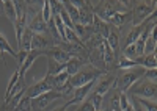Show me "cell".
I'll list each match as a JSON object with an SVG mask.
<instances>
[{
  "label": "cell",
  "instance_id": "cell-1",
  "mask_svg": "<svg viewBox=\"0 0 157 111\" xmlns=\"http://www.w3.org/2000/svg\"><path fill=\"white\" fill-rule=\"evenodd\" d=\"M104 73H105L104 69H98V67H94L93 64H91L88 67L80 69L77 73H74V75H71L69 77V84L72 86V88H78V86H83L90 81L96 80L98 77L104 75Z\"/></svg>",
  "mask_w": 157,
  "mask_h": 111
},
{
  "label": "cell",
  "instance_id": "cell-2",
  "mask_svg": "<svg viewBox=\"0 0 157 111\" xmlns=\"http://www.w3.org/2000/svg\"><path fill=\"white\" fill-rule=\"evenodd\" d=\"M145 67H130L126 69L123 75L116 77V84L115 89H120V92H127V89L132 86L135 81H138L143 75H145Z\"/></svg>",
  "mask_w": 157,
  "mask_h": 111
},
{
  "label": "cell",
  "instance_id": "cell-3",
  "mask_svg": "<svg viewBox=\"0 0 157 111\" xmlns=\"http://www.w3.org/2000/svg\"><path fill=\"white\" fill-rule=\"evenodd\" d=\"M141 81H135L130 88L127 89V92L130 95H141V97H149V98H154L155 94H157V88H155V83L149 81V80H145V78H140Z\"/></svg>",
  "mask_w": 157,
  "mask_h": 111
},
{
  "label": "cell",
  "instance_id": "cell-4",
  "mask_svg": "<svg viewBox=\"0 0 157 111\" xmlns=\"http://www.w3.org/2000/svg\"><path fill=\"white\" fill-rule=\"evenodd\" d=\"M152 13H155V2H138L135 3V8L132 11V23L134 27L140 25V23L148 19Z\"/></svg>",
  "mask_w": 157,
  "mask_h": 111
},
{
  "label": "cell",
  "instance_id": "cell-5",
  "mask_svg": "<svg viewBox=\"0 0 157 111\" xmlns=\"http://www.w3.org/2000/svg\"><path fill=\"white\" fill-rule=\"evenodd\" d=\"M64 95L61 94V92H57V91H47V92H44V94H41V95H38V97H35V98H32V108H33V111H41V109H44V108H47L49 105H50V102H55V100H58V98H63Z\"/></svg>",
  "mask_w": 157,
  "mask_h": 111
},
{
  "label": "cell",
  "instance_id": "cell-6",
  "mask_svg": "<svg viewBox=\"0 0 157 111\" xmlns=\"http://www.w3.org/2000/svg\"><path fill=\"white\" fill-rule=\"evenodd\" d=\"M94 84H96V80H93V81H90V83H86V84H83V86H78V88H74V97L71 98V100H68L66 103L63 105V108L66 109L68 106H71V105H75V103H82L85 98H86V95L91 92V89L94 88Z\"/></svg>",
  "mask_w": 157,
  "mask_h": 111
},
{
  "label": "cell",
  "instance_id": "cell-7",
  "mask_svg": "<svg viewBox=\"0 0 157 111\" xmlns=\"http://www.w3.org/2000/svg\"><path fill=\"white\" fill-rule=\"evenodd\" d=\"M47 91H52V86H50L49 80L44 77L41 81L35 83L33 86H30V88H29L27 91H25V97H29V98H35V97H38V95H41V94L47 92Z\"/></svg>",
  "mask_w": 157,
  "mask_h": 111
},
{
  "label": "cell",
  "instance_id": "cell-8",
  "mask_svg": "<svg viewBox=\"0 0 157 111\" xmlns=\"http://www.w3.org/2000/svg\"><path fill=\"white\" fill-rule=\"evenodd\" d=\"M43 55H47L49 58L55 59L57 63H61V64L68 63V61L74 56V55H71L68 52H64L63 48H60V47H52L50 50H49V48H46V50H43Z\"/></svg>",
  "mask_w": 157,
  "mask_h": 111
},
{
  "label": "cell",
  "instance_id": "cell-9",
  "mask_svg": "<svg viewBox=\"0 0 157 111\" xmlns=\"http://www.w3.org/2000/svg\"><path fill=\"white\" fill-rule=\"evenodd\" d=\"M41 55H43V50H30L29 52L27 58H25V61H24V64L19 67V77L21 78H25V72L32 67V64L35 63V59L38 56H41Z\"/></svg>",
  "mask_w": 157,
  "mask_h": 111
},
{
  "label": "cell",
  "instance_id": "cell-10",
  "mask_svg": "<svg viewBox=\"0 0 157 111\" xmlns=\"http://www.w3.org/2000/svg\"><path fill=\"white\" fill-rule=\"evenodd\" d=\"M115 84H116V77H107V78H104L102 81H99V84L96 86L94 92L104 97L109 91H112L115 88Z\"/></svg>",
  "mask_w": 157,
  "mask_h": 111
},
{
  "label": "cell",
  "instance_id": "cell-11",
  "mask_svg": "<svg viewBox=\"0 0 157 111\" xmlns=\"http://www.w3.org/2000/svg\"><path fill=\"white\" fill-rule=\"evenodd\" d=\"M88 63V61L82 56H72L68 63H66V72L69 73V75H74V73H77L78 70H80L82 66H85Z\"/></svg>",
  "mask_w": 157,
  "mask_h": 111
},
{
  "label": "cell",
  "instance_id": "cell-12",
  "mask_svg": "<svg viewBox=\"0 0 157 111\" xmlns=\"http://www.w3.org/2000/svg\"><path fill=\"white\" fill-rule=\"evenodd\" d=\"M29 28L35 33V34H44L47 31V22H44L43 16H35L33 20H30Z\"/></svg>",
  "mask_w": 157,
  "mask_h": 111
},
{
  "label": "cell",
  "instance_id": "cell-13",
  "mask_svg": "<svg viewBox=\"0 0 157 111\" xmlns=\"http://www.w3.org/2000/svg\"><path fill=\"white\" fill-rule=\"evenodd\" d=\"M54 44L50 39H47L44 34H33L32 38V50H46V47Z\"/></svg>",
  "mask_w": 157,
  "mask_h": 111
},
{
  "label": "cell",
  "instance_id": "cell-14",
  "mask_svg": "<svg viewBox=\"0 0 157 111\" xmlns=\"http://www.w3.org/2000/svg\"><path fill=\"white\" fill-rule=\"evenodd\" d=\"M105 41L109 42L110 48L113 50V53H115V56H116L118 50H120V34H118V30H116L113 25H110V31H109V36L105 38Z\"/></svg>",
  "mask_w": 157,
  "mask_h": 111
},
{
  "label": "cell",
  "instance_id": "cell-15",
  "mask_svg": "<svg viewBox=\"0 0 157 111\" xmlns=\"http://www.w3.org/2000/svg\"><path fill=\"white\" fill-rule=\"evenodd\" d=\"M63 70H66V63L61 64V63H57L55 59L49 58V63H47V73H46V75L55 77V75H58V73H61Z\"/></svg>",
  "mask_w": 157,
  "mask_h": 111
},
{
  "label": "cell",
  "instance_id": "cell-16",
  "mask_svg": "<svg viewBox=\"0 0 157 111\" xmlns=\"http://www.w3.org/2000/svg\"><path fill=\"white\" fill-rule=\"evenodd\" d=\"M93 19H94V14L91 9H78V23L80 25H85V27L93 25Z\"/></svg>",
  "mask_w": 157,
  "mask_h": 111
},
{
  "label": "cell",
  "instance_id": "cell-17",
  "mask_svg": "<svg viewBox=\"0 0 157 111\" xmlns=\"http://www.w3.org/2000/svg\"><path fill=\"white\" fill-rule=\"evenodd\" d=\"M33 31L27 27L22 34V42H21V48L19 50H25V52H30L32 50V38H33Z\"/></svg>",
  "mask_w": 157,
  "mask_h": 111
},
{
  "label": "cell",
  "instance_id": "cell-18",
  "mask_svg": "<svg viewBox=\"0 0 157 111\" xmlns=\"http://www.w3.org/2000/svg\"><path fill=\"white\" fill-rule=\"evenodd\" d=\"M61 3H63V8L66 9L68 16L71 17L72 23H78V9L69 2V0H64V2H61Z\"/></svg>",
  "mask_w": 157,
  "mask_h": 111
},
{
  "label": "cell",
  "instance_id": "cell-19",
  "mask_svg": "<svg viewBox=\"0 0 157 111\" xmlns=\"http://www.w3.org/2000/svg\"><path fill=\"white\" fill-rule=\"evenodd\" d=\"M5 53H10L11 56H14V58L17 56V53L13 50L11 45L8 44V41L5 39V36H3V34H0V55H2L3 59H5Z\"/></svg>",
  "mask_w": 157,
  "mask_h": 111
},
{
  "label": "cell",
  "instance_id": "cell-20",
  "mask_svg": "<svg viewBox=\"0 0 157 111\" xmlns=\"http://www.w3.org/2000/svg\"><path fill=\"white\" fill-rule=\"evenodd\" d=\"M149 36L151 38H148L146 39V44H145V52H143V55H149V53H152V52H155V45H157V39H155V28L149 33Z\"/></svg>",
  "mask_w": 157,
  "mask_h": 111
},
{
  "label": "cell",
  "instance_id": "cell-21",
  "mask_svg": "<svg viewBox=\"0 0 157 111\" xmlns=\"http://www.w3.org/2000/svg\"><path fill=\"white\" fill-rule=\"evenodd\" d=\"M3 13L8 16V19L16 23L17 17H16V11H14V5H13V2H10V0H6V2H3Z\"/></svg>",
  "mask_w": 157,
  "mask_h": 111
},
{
  "label": "cell",
  "instance_id": "cell-22",
  "mask_svg": "<svg viewBox=\"0 0 157 111\" xmlns=\"http://www.w3.org/2000/svg\"><path fill=\"white\" fill-rule=\"evenodd\" d=\"M14 111H33V108H32V98L22 97L19 100V103L16 105Z\"/></svg>",
  "mask_w": 157,
  "mask_h": 111
},
{
  "label": "cell",
  "instance_id": "cell-23",
  "mask_svg": "<svg viewBox=\"0 0 157 111\" xmlns=\"http://www.w3.org/2000/svg\"><path fill=\"white\" fill-rule=\"evenodd\" d=\"M13 5H14V11H16L17 20L22 19L25 16V11H27V2H13Z\"/></svg>",
  "mask_w": 157,
  "mask_h": 111
},
{
  "label": "cell",
  "instance_id": "cell-24",
  "mask_svg": "<svg viewBox=\"0 0 157 111\" xmlns=\"http://www.w3.org/2000/svg\"><path fill=\"white\" fill-rule=\"evenodd\" d=\"M49 5H50V14H52V17H54V16H58V14H60V11L63 9V3H61V2L49 0Z\"/></svg>",
  "mask_w": 157,
  "mask_h": 111
},
{
  "label": "cell",
  "instance_id": "cell-25",
  "mask_svg": "<svg viewBox=\"0 0 157 111\" xmlns=\"http://www.w3.org/2000/svg\"><path fill=\"white\" fill-rule=\"evenodd\" d=\"M88 100H90L91 103H93V106H94V108H96V111H98V109H101V103H102V100H104V97H102V95H99V94H96V92H93V94L90 95Z\"/></svg>",
  "mask_w": 157,
  "mask_h": 111
},
{
  "label": "cell",
  "instance_id": "cell-26",
  "mask_svg": "<svg viewBox=\"0 0 157 111\" xmlns=\"http://www.w3.org/2000/svg\"><path fill=\"white\" fill-rule=\"evenodd\" d=\"M137 102H138L141 106H145L148 111H157L155 102H149V100H145V98H137Z\"/></svg>",
  "mask_w": 157,
  "mask_h": 111
},
{
  "label": "cell",
  "instance_id": "cell-27",
  "mask_svg": "<svg viewBox=\"0 0 157 111\" xmlns=\"http://www.w3.org/2000/svg\"><path fill=\"white\" fill-rule=\"evenodd\" d=\"M44 5V8H43V19H44V22H49L50 19H52V14H50V5H49V0H46V2L43 3Z\"/></svg>",
  "mask_w": 157,
  "mask_h": 111
},
{
  "label": "cell",
  "instance_id": "cell-28",
  "mask_svg": "<svg viewBox=\"0 0 157 111\" xmlns=\"http://www.w3.org/2000/svg\"><path fill=\"white\" fill-rule=\"evenodd\" d=\"M155 73H157L155 69H146L143 78H145V80H149V81H152V83H155Z\"/></svg>",
  "mask_w": 157,
  "mask_h": 111
},
{
  "label": "cell",
  "instance_id": "cell-29",
  "mask_svg": "<svg viewBox=\"0 0 157 111\" xmlns=\"http://www.w3.org/2000/svg\"><path fill=\"white\" fill-rule=\"evenodd\" d=\"M27 55H29V52H25V50H19V52H17L16 59H17V66H19V67L24 64V61H25V58H27Z\"/></svg>",
  "mask_w": 157,
  "mask_h": 111
},
{
  "label": "cell",
  "instance_id": "cell-30",
  "mask_svg": "<svg viewBox=\"0 0 157 111\" xmlns=\"http://www.w3.org/2000/svg\"><path fill=\"white\" fill-rule=\"evenodd\" d=\"M77 111H96V108L93 106V103H91L90 100H86V102H83V103H82V106L78 108Z\"/></svg>",
  "mask_w": 157,
  "mask_h": 111
},
{
  "label": "cell",
  "instance_id": "cell-31",
  "mask_svg": "<svg viewBox=\"0 0 157 111\" xmlns=\"http://www.w3.org/2000/svg\"><path fill=\"white\" fill-rule=\"evenodd\" d=\"M132 98H134V105H132V106H134V111H145V109H143V106H141V105L137 102L135 95H132Z\"/></svg>",
  "mask_w": 157,
  "mask_h": 111
},
{
  "label": "cell",
  "instance_id": "cell-32",
  "mask_svg": "<svg viewBox=\"0 0 157 111\" xmlns=\"http://www.w3.org/2000/svg\"><path fill=\"white\" fill-rule=\"evenodd\" d=\"M0 13H3V2H0Z\"/></svg>",
  "mask_w": 157,
  "mask_h": 111
},
{
  "label": "cell",
  "instance_id": "cell-33",
  "mask_svg": "<svg viewBox=\"0 0 157 111\" xmlns=\"http://www.w3.org/2000/svg\"><path fill=\"white\" fill-rule=\"evenodd\" d=\"M54 111H66V109H64L63 106H60V108H57V109H54Z\"/></svg>",
  "mask_w": 157,
  "mask_h": 111
},
{
  "label": "cell",
  "instance_id": "cell-34",
  "mask_svg": "<svg viewBox=\"0 0 157 111\" xmlns=\"http://www.w3.org/2000/svg\"><path fill=\"white\" fill-rule=\"evenodd\" d=\"M0 59H2V61H3V58H2V55H0Z\"/></svg>",
  "mask_w": 157,
  "mask_h": 111
},
{
  "label": "cell",
  "instance_id": "cell-35",
  "mask_svg": "<svg viewBox=\"0 0 157 111\" xmlns=\"http://www.w3.org/2000/svg\"><path fill=\"white\" fill-rule=\"evenodd\" d=\"M2 14H3V13H0V16H2Z\"/></svg>",
  "mask_w": 157,
  "mask_h": 111
},
{
  "label": "cell",
  "instance_id": "cell-36",
  "mask_svg": "<svg viewBox=\"0 0 157 111\" xmlns=\"http://www.w3.org/2000/svg\"><path fill=\"white\" fill-rule=\"evenodd\" d=\"M98 111H102V109H98Z\"/></svg>",
  "mask_w": 157,
  "mask_h": 111
},
{
  "label": "cell",
  "instance_id": "cell-37",
  "mask_svg": "<svg viewBox=\"0 0 157 111\" xmlns=\"http://www.w3.org/2000/svg\"><path fill=\"white\" fill-rule=\"evenodd\" d=\"M47 111H52V109H47Z\"/></svg>",
  "mask_w": 157,
  "mask_h": 111
}]
</instances>
